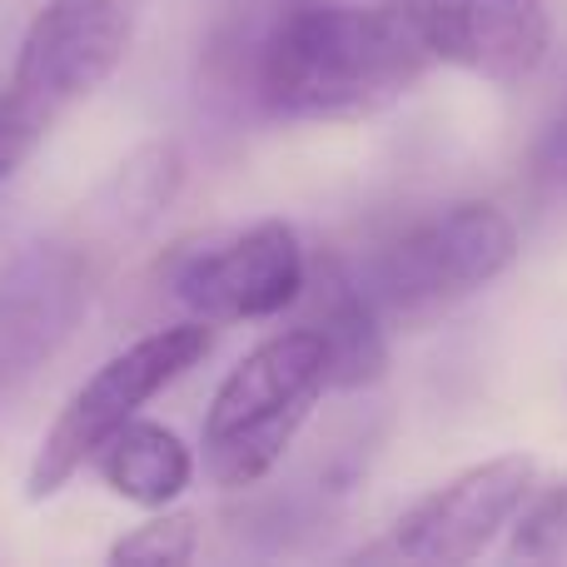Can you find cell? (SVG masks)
Wrapping results in <instances>:
<instances>
[{
    "label": "cell",
    "mask_w": 567,
    "mask_h": 567,
    "mask_svg": "<svg viewBox=\"0 0 567 567\" xmlns=\"http://www.w3.org/2000/svg\"><path fill=\"white\" fill-rule=\"evenodd\" d=\"M329 389V349L313 329L293 323L275 339L255 343L225 373L205 413V433H199L205 478L229 493L265 483Z\"/></svg>",
    "instance_id": "3"
},
{
    "label": "cell",
    "mask_w": 567,
    "mask_h": 567,
    "mask_svg": "<svg viewBox=\"0 0 567 567\" xmlns=\"http://www.w3.org/2000/svg\"><path fill=\"white\" fill-rule=\"evenodd\" d=\"M433 65L409 20L379 0H303L269 25L255 85L275 120L353 125L413 95Z\"/></svg>",
    "instance_id": "1"
},
{
    "label": "cell",
    "mask_w": 567,
    "mask_h": 567,
    "mask_svg": "<svg viewBox=\"0 0 567 567\" xmlns=\"http://www.w3.org/2000/svg\"><path fill=\"white\" fill-rule=\"evenodd\" d=\"M90 303V265L75 245H35L0 275V399L20 393Z\"/></svg>",
    "instance_id": "9"
},
{
    "label": "cell",
    "mask_w": 567,
    "mask_h": 567,
    "mask_svg": "<svg viewBox=\"0 0 567 567\" xmlns=\"http://www.w3.org/2000/svg\"><path fill=\"white\" fill-rule=\"evenodd\" d=\"M105 478L115 498L135 503V508H175L185 498L189 478H195V453L175 429L150 419H130L105 449L90 458Z\"/></svg>",
    "instance_id": "11"
},
{
    "label": "cell",
    "mask_w": 567,
    "mask_h": 567,
    "mask_svg": "<svg viewBox=\"0 0 567 567\" xmlns=\"http://www.w3.org/2000/svg\"><path fill=\"white\" fill-rule=\"evenodd\" d=\"M533 175H538L543 189L567 195V90H563L558 105H553V115H548V125H543L538 145H533Z\"/></svg>",
    "instance_id": "15"
},
{
    "label": "cell",
    "mask_w": 567,
    "mask_h": 567,
    "mask_svg": "<svg viewBox=\"0 0 567 567\" xmlns=\"http://www.w3.org/2000/svg\"><path fill=\"white\" fill-rule=\"evenodd\" d=\"M309 279V255L289 219L205 235L169 255V299L205 323H249L293 309Z\"/></svg>",
    "instance_id": "6"
},
{
    "label": "cell",
    "mask_w": 567,
    "mask_h": 567,
    "mask_svg": "<svg viewBox=\"0 0 567 567\" xmlns=\"http://www.w3.org/2000/svg\"><path fill=\"white\" fill-rule=\"evenodd\" d=\"M150 0H45L0 90V179H10L125 65Z\"/></svg>",
    "instance_id": "2"
},
{
    "label": "cell",
    "mask_w": 567,
    "mask_h": 567,
    "mask_svg": "<svg viewBox=\"0 0 567 567\" xmlns=\"http://www.w3.org/2000/svg\"><path fill=\"white\" fill-rule=\"evenodd\" d=\"M543 468L533 453H498L488 463L453 473L433 493H423L413 508L389 528L383 548L369 558H399V563H473L513 528L523 503L533 498Z\"/></svg>",
    "instance_id": "7"
},
{
    "label": "cell",
    "mask_w": 567,
    "mask_h": 567,
    "mask_svg": "<svg viewBox=\"0 0 567 567\" xmlns=\"http://www.w3.org/2000/svg\"><path fill=\"white\" fill-rule=\"evenodd\" d=\"M518 259V225L488 199H458L413 219L363 265L359 284L369 289L383 323H433L458 309Z\"/></svg>",
    "instance_id": "4"
},
{
    "label": "cell",
    "mask_w": 567,
    "mask_h": 567,
    "mask_svg": "<svg viewBox=\"0 0 567 567\" xmlns=\"http://www.w3.org/2000/svg\"><path fill=\"white\" fill-rule=\"evenodd\" d=\"M413 25L439 65L493 85H518L548 60L553 20L543 0H379Z\"/></svg>",
    "instance_id": "8"
},
{
    "label": "cell",
    "mask_w": 567,
    "mask_h": 567,
    "mask_svg": "<svg viewBox=\"0 0 567 567\" xmlns=\"http://www.w3.org/2000/svg\"><path fill=\"white\" fill-rule=\"evenodd\" d=\"M215 333L205 319H185L155 329L145 339L125 343L120 353H110L60 409V419L50 423V433L40 439L35 458L25 468V498L45 503L105 449V439H115L130 419H140L155 393H165L175 379H185L199 359L209 353Z\"/></svg>",
    "instance_id": "5"
},
{
    "label": "cell",
    "mask_w": 567,
    "mask_h": 567,
    "mask_svg": "<svg viewBox=\"0 0 567 567\" xmlns=\"http://www.w3.org/2000/svg\"><path fill=\"white\" fill-rule=\"evenodd\" d=\"M199 518L185 508H155V518L130 528L110 548V563H150V567H179L195 558Z\"/></svg>",
    "instance_id": "14"
},
{
    "label": "cell",
    "mask_w": 567,
    "mask_h": 567,
    "mask_svg": "<svg viewBox=\"0 0 567 567\" xmlns=\"http://www.w3.org/2000/svg\"><path fill=\"white\" fill-rule=\"evenodd\" d=\"M175 189H179V155H175V145H159L155 140V145H140L135 155L115 169L105 195H110V209H115L120 225L145 229L150 219L175 199Z\"/></svg>",
    "instance_id": "12"
},
{
    "label": "cell",
    "mask_w": 567,
    "mask_h": 567,
    "mask_svg": "<svg viewBox=\"0 0 567 567\" xmlns=\"http://www.w3.org/2000/svg\"><path fill=\"white\" fill-rule=\"evenodd\" d=\"M299 323L313 329L329 349V373L333 389H363L383 373L389 363V343H383V313L373 309L369 289L359 275H349L343 265H309L299 293Z\"/></svg>",
    "instance_id": "10"
},
{
    "label": "cell",
    "mask_w": 567,
    "mask_h": 567,
    "mask_svg": "<svg viewBox=\"0 0 567 567\" xmlns=\"http://www.w3.org/2000/svg\"><path fill=\"white\" fill-rule=\"evenodd\" d=\"M513 558L523 563H567V478L533 488L523 513L513 518Z\"/></svg>",
    "instance_id": "13"
}]
</instances>
